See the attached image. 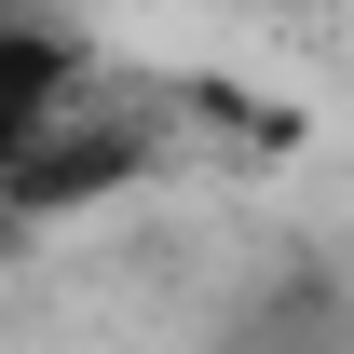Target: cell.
<instances>
[{
    "instance_id": "6da1fadb",
    "label": "cell",
    "mask_w": 354,
    "mask_h": 354,
    "mask_svg": "<svg viewBox=\"0 0 354 354\" xmlns=\"http://www.w3.org/2000/svg\"><path fill=\"white\" fill-rule=\"evenodd\" d=\"M109 55L68 28V14H0V191H14V164H41L55 136L82 123V109H109Z\"/></svg>"
}]
</instances>
